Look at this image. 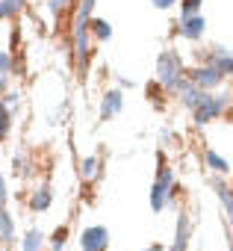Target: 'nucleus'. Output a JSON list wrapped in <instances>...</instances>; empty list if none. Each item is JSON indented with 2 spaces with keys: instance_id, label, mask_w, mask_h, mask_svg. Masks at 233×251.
Segmentation results:
<instances>
[{
  "instance_id": "1",
  "label": "nucleus",
  "mask_w": 233,
  "mask_h": 251,
  "mask_svg": "<svg viewBox=\"0 0 233 251\" xmlns=\"http://www.w3.org/2000/svg\"><path fill=\"white\" fill-rule=\"evenodd\" d=\"M157 77L165 89H174L183 80V59L177 56V50H165L157 59Z\"/></svg>"
},
{
  "instance_id": "2",
  "label": "nucleus",
  "mask_w": 233,
  "mask_h": 251,
  "mask_svg": "<svg viewBox=\"0 0 233 251\" xmlns=\"http://www.w3.org/2000/svg\"><path fill=\"white\" fill-rule=\"evenodd\" d=\"M224 106H227V98L224 95H201V100H198V106L192 112H195V121L198 124H210V121H215L224 112Z\"/></svg>"
},
{
  "instance_id": "3",
  "label": "nucleus",
  "mask_w": 233,
  "mask_h": 251,
  "mask_svg": "<svg viewBox=\"0 0 233 251\" xmlns=\"http://www.w3.org/2000/svg\"><path fill=\"white\" fill-rule=\"evenodd\" d=\"M171 169L168 166H160V175H157V180H154V186H151V207L154 210H163L165 207V201L171 198Z\"/></svg>"
},
{
  "instance_id": "4",
  "label": "nucleus",
  "mask_w": 233,
  "mask_h": 251,
  "mask_svg": "<svg viewBox=\"0 0 233 251\" xmlns=\"http://www.w3.org/2000/svg\"><path fill=\"white\" fill-rule=\"evenodd\" d=\"M106 245H109V230L100 227V225L86 227L83 236H80V248L83 251H106Z\"/></svg>"
},
{
  "instance_id": "5",
  "label": "nucleus",
  "mask_w": 233,
  "mask_h": 251,
  "mask_svg": "<svg viewBox=\"0 0 233 251\" xmlns=\"http://www.w3.org/2000/svg\"><path fill=\"white\" fill-rule=\"evenodd\" d=\"M221 80H224V74H221L215 65H201V68L192 74V83H195L198 89H215Z\"/></svg>"
},
{
  "instance_id": "6",
  "label": "nucleus",
  "mask_w": 233,
  "mask_h": 251,
  "mask_svg": "<svg viewBox=\"0 0 233 251\" xmlns=\"http://www.w3.org/2000/svg\"><path fill=\"white\" fill-rule=\"evenodd\" d=\"M174 92H177L180 103H183V106H189V109H195V106H198V100H201V89H198L192 80H189V83H186V80H180V83L174 86Z\"/></svg>"
},
{
  "instance_id": "7",
  "label": "nucleus",
  "mask_w": 233,
  "mask_h": 251,
  "mask_svg": "<svg viewBox=\"0 0 233 251\" xmlns=\"http://www.w3.org/2000/svg\"><path fill=\"white\" fill-rule=\"evenodd\" d=\"M204 27H207V21L201 18V15H186L183 21H180V33L186 36V39H201L204 36Z\"/></svg>"
},
{
  "instance_id": "8",
  "label": "nucleus",
  "mask_w": 233,
  "mask_h": 251,
  "mask_svg": "<svg viewBox=\"0 0 233 251\" xmlns=\"http://www.w3.org/2000/svg\"><path fill=\"white\" fill-rule=\"evenodd\" d=\"M121 103H124L121 92H106V98H103V103H100V115H103V118L118 115V112H121Z\"/></svg>"
},
{
  "instance_id": "9",
  "label": "nucleus",
  "mask_w": 233,
  "mask_h": 251,
  "mask_svg": "<svg viewBox=\"0 0 233 251\" xmlns=\"http://www.w3.org/2000/svg\"><path fill=\"white\" fill-rule=\"evenodd\" d=\"M186 245H189V219H186V213H180L177 216V233H174L171 251H186Z\"/></svg>"
},
{
  "instance_id": "10",
  "label": "nucleus",
  "mask_w": 233,
  "mask_h": 251,
  "mask_svg": "<svg viewBox=\"0 0 233 251\" xmlns=\"http://www.w3.org/2000/svg\"><path fill=\"white\" fill-rule=\"evenodd\" d=\"M212 65L227 77L233 71V59H230V50L227 48H212Z\"/></svg>"
},
{
  "instance_id": "11",
  "label": "nucleus",
  "mask_w": 233,
  "mask_h": 251,
  "mask_svg": "<svg viewBox=\"0 0 233 251\" xmlns=\"http://www.w3.org/2000/svg\"><path fill=\"white\" fill-rule=\"evenodd\" d=\"M15 239V222L6 210H0V242H12Z\"/></svg>"
},
{
  "instance_id": "12",
  "label": "nucleus",
  "mask_w": 233,
  "mask_h": 251,
  "mask_svg": "<svg viewBox=\"0 0 233 251\" xmlns=\"http://www.w3.org/2000/svg\"><path fill=\"white\" fill-rule=\"evenodd\" d=\"M50 201H53L50 189H47V186H42V189H36V195L30 198V207H33V210H47V207H50Z\"/></svg>"
},
{
  "instance_id": "13",
  "label": "nucleus",
  "mask_w": 233,
  "mask_h": 251,
  "mask_svg": "<svg viewBox=\"0 0 233 251\" xmlns=\"http://www.w3.org/2000/svg\"><path fill=\"white\" fill-rule=\"evenodd\" d=\"M24 9V0H0V18H12Z\"/></svg>"
},
{
  "instance_id": "14",
  "label": "nucleus",
  "mask_w": 233,
  "mask_h": 251,
  "mask_svg": "<svg viewBox=\"0 0 233 251\" xmlns=\"http://www.w3.org/2000/svg\"><path fill=\"white\" fill-rule=\"evenodd\" d=\"M12 71V59H9V53H0V92L6 89V83H9V74Z\"/></svg>"
},
{
  "instance_id": "15",
  "label": "nucleus",
  "mask_w": 233,
  "mask_h": 251,
  "mask_svg": "<svg viewBox=\"0 0 233 251\" xmlns=\"http://www.w3.org/2000/svg\"><path fill=\"white\" fill-rule=\"evenodd\" d=\"M207 166H210L212 172H224V175L230 172V163H227L224 157H218L215 151H207Z\"/></svg>"
},
{
  "instance_id": "16",
  "label": "nucleus",
  "mask_w": 233,
  "mask_h": 251,
  "mask_svg": "<svg viewBox=\"0 0 233 251\" xmlns=\"http://www.w3.org/2000/svg\"><path fill=\"white\" fill-rule=\"evenodd\" d=\"M100 175V163H97V157H86L83 160V177L86 180H94Z\"/></svg>"
},
{
  "instance_id": "17",
  "label": "nucleus",
  "mask_w": 233,
  "mask_h": 251,
  "mask_svg": "<svg viewBox=\"0 0 233 251\" xmlns=\"http://www.w3.org/2000/svg\"><path fill=\"white\" fill-rule=\"evenodd\" d=\"M42 233L39 230H30L27 236H24V251H42Z\"/></svg>"
},
{
  "instance_id": "18",
  "label": "nucleus",
  "mask_w": 233,
  "mask_h": 251,
  "mask_svg": "<svg viewBox=\"0 0 233 251\" xmlns=\"http://www.w3.org/2000/svg\"><path fill=\"white\" fill-rule=\"evenodd\" d=\"M9 124H12V118H9V109L0 103V142H3L6 136H9Z\"/></svg>"
},
{
  "instance_id": "19",
  "label": "nucleus",
  "mask_w": 233,
  "mask_h": 251,
  "mask_svg": "<svg viewBox=\"0 0 233 251\" xmlns=\"http://www.w3.org/2000/svg\"><path fill=\"white\" fill-rule=\"evenodd\" d=\"M215 189H218V198H221V204H224V213L230 216V210H233V204H230V189H227L224 183H215Z\"/></svg>"
},
{
  "instance_id": "20",
  "label": "nucleus",
  "mask_w": 233,
  "mask_h": 251,
  "mask_svg": "<svg viewBox=\"0 0 233 251\" xmlns=\"http://www.w3.org/2000/svg\"><path fill=\"white\" fill-rule=\"evenodd\" d=\"M92 30H94V36H97V39H109V36H112V27H109L106 21H94V24H92Z\"/></svg>"
},
{
  "instance_id": "21",
  "label": "nucleus",
  "mask_w": 233,
  "mask_h": 251,
  "mask_svg": "<svg viewBox=\"0 0 233 251\" xmlns=\"http://www.w3.org/2000/svg\"><path fill=\"white\" fill-rule=\"evenodd\" d=\"M201 3H204V0H183V18L186 15H195L201 9Z\"/></svg>"
},
{
  "instance_id": "22",
  "label": "nucleus",
  "mask_w": 233,
  "mask_h": 251,
  "mask_svg": "<svg viewBox=\"0 0 233 251\" xmlns=\"http://www.w3.org/2000/svg\"><path fill=\"white\" fill-rule=\"evenodd\" d=\"M6 198H9V189H6V180H3V175H0V210H3Z\"/></svg>"
},
{
  "instance_id": "23",
  "label": "nucleus",
  "mask_w": 233,
  "mask_h": 251,
  "mask_svg": "<svg viewBox=\"0 0 233 251\" xmlns=\"http://www.w3.org/2000/svg\"><path fill=\"white\" fill-rule=\"evenodd\" d=\"M65 9V0H50V12H62Z\"/></svg>"
},
{
  "instance_id": "24",
  "label": "nucleus",
  "mask_w": 233,
  "mask_h": 251,
  "mask_svg": "<svg viewBox=\"0 0 233 251\" xmlns=\"http://www.w3.org/2000/svg\"><path fill=\"white\" fill-rule=\"evenodd\" d=\"M171 3H174V0H154V6H157V9H168Z\"/></svg>"
},
{
  "instance_id": "25",
  "label": "nucleus",
  "mask_w": 233,
  "mask_h": 251,
  "mask_svg": "<svg viewBox=\"0 0 233 251\" xmlns=\"http://www.w3.org/2000/svg\"><path fill=\"white\" fill-rule=\"evenodd\" d=\"M145 251H163V245H157V242H154V245H148Z\"/></svg>"
}]
</instances>
